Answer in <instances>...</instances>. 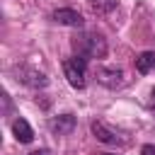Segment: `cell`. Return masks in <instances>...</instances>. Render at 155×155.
I'll return each mask as SVG.
<instances>
[{
  "label": "cell",
  "instance_id": "1",
  "mask_svg": "<svg viewBox=\"0 0 155 155\" xmlns=\"http://www.w3.org/2000/svg\"><path fill=\"white\" fill-rule=\"evenodd\" d=\"M73 48L75 56L82 58H104L107 56V39L99 31H82L78 36H73Z\"/></svg>",
  "mask_w": 155,
  "mask_h": 155
},
{
  "label": "cell",
  "instance_id": "2",
  "mask_svg": "<svg viewBox=\"0 0 155 155\" xmlns=\"http://www.w3.org/2000/svg\"><path fill=\"white\" fill-rule=\"evenodd\" d=\"M63 75H65L70 87L85 90V85H87V58H82V56L65 58L63 61Z\"/></svg>",
  "mask_w": 155,
  "mask_h": 155
},
{
  "label": "cell",
  "instance_id": "3",
  "mask_svg": "<svg viewBox=\"0 0 155 155\" xmlns=\"http://www.w3.org/2000/svg\"><path fill=\"white\" fill-rule=\"evenodd\" d=\"M90 128H92L94 138H97V140H102V143H107V145H126V143H128V138H124V133H119V131L109 128L104 121H92V124H90Z\"/></svg>",
  "mask_w": 155,
  "mask_h": 155
},
{
  "label": "cell",
  "instance_id": "4",
  "mask_svg": "<svg viewBox=\"0 0 155 155\" xmlns=\"http://www.w3.org/2000/svg\"><path fill=\"white\" fill-rule=\"evenodd\" d=\"M97 80L104 87L116 90V87L124 85V70H119V68H97Z\"/></svg>",
  "mask_w": 155,
  "mask_h": 155
},
{
  "label": "cell",
  "instance_id": "5",
  "mask_svg": "<svg viewBox=\"0 0 155 155\" xmlns=\"http://www.w3.org/2000/svg\"><path fill=\"white\" fill-rule=\"evenodd\" d=\"M53 22L58 24H65V27H82V15L78 10H70V7H61L53 12Z\"/></svg>",
  "mask_w": 155,
  "mask_h": 155
},
{
  "label": "cell",
  "instance_id": "6",
  "mask_svg": "<svg viewBox=\"0 0 155 155\" xmlns=\"http://www.w3.org/2000/svg\"><path fill=\"white\" fill-rule=\"evenodd\" d=\"M48 126H51V131H53L56 136H68V133H73V128H75V116H73V114H61V116H56Z\"/></svg>",
  "mask_w": 155,
  "mask_h": 155
},
{
  "label": "cell",
  "instance_id": "7",
  "mask_svg": "<svg viewBox=\"0 0 155 155\" xmlns=\"http://www.w3.org/2000/svg\"><path fill=\"white\" fill-rule=\"evenodd\" d=\"M12 133H15V138H17L19 143H31V140H34V131H31L29 121L22 119V116H17V119L12 121Z\"/></svg>",
  "mask_w": 155,
  "mask_h": 155
},
{
  "label": "cell",
  "instance_id": "8",
  "mask_svg": "<svg viewBox=\"0 0 155 155\" xmlns=\"http://www.w3.org/2000/svg\"><path fill=\"white\" fill-rule=\"evenodd\" d=\"M17 80H22V82L29 85V87H46V85H48V78H46L44 73H36V70H29V68H22Z\"/></svg>",
  "mask_w": 155,
  "mask_h": 155
},
{
  "label": "cell",
  "instance_id": "9",
  "mask_svg": "<svg viewBox=\"0 0 155 155\" xmlns=\"http://www.w3.org/2000/svg\"><path fill=\"white\" fill-rule=\"evenodd\" d=\"M136 70L140 75H148V73H155V51H143L136 56Z\"/></svg>",
  "mask_w": 155,
  "mask_h": 155
},
{
  "label": "cell",
  "instance_id": "10",
  "mask_svg": "<svg viewBox=\"0 0 155 155\" xmlns=\"http://www.w3.org/2000/svg\"><path fill=\"white\" fill-rule=\"evenodd\" d=\"M87 2H90L92 12H97V15H109L119 5V0H87Z\"/></svg>",
  "mask_w": 155,
  "mask_h": 155
},
{
  "label": "cell",
  "instance_id": "11",
  "mask_svg": "<svg viewBox=\"0 0 155 155\" xmlns=\"http://www.w3.org/2000/svg\"><path fill=\"white\" fill-rule=\"evenodd\" d=\"M140 155H155V145H150V143H145V145L140 148Z\"/></svg>",
  "mask_w": 155,
  "mask_h": 155
},
{
  "label": "cell",
  "instance_id": "12",
  "mask_svg": "<svg viewBox=\"0 0 155 155\" xmlns=\"http://www.w3.org/2000/svg\"><path fill=\"white\" fill-rule=\"evenodd\" d=\"M29 155H51V150H46V148H39V150H34V153H29Z\"/></svg>",
  "mask_w": 155,
  "mask_h": 155
},
{
  "label": "cell",
  "instance_id": "13",
  "mask_svg": "<svg viewBox=\"0 0 155 155\" xmlns=\"http://www.w3.org/2000/svg\"><path fill=\"white\" fill-rule=\"evenodd\" d=\"M150 97H153V99H155V87H153V90H150Z\"/></svg>",
  "mask_w": 155,
  "mask_h": 155
},
{
  "label": "cell",
  "instance_id": "14",
  "mask_svg": "<svg viewBox=\"0 0 155 155\" xmlns=\"http://www.w3.org/2000/svg\"><path fill=\"white\" fill-rule=\"evenodd\" d=\"M104 155H116V153H104Z\"/></svg>",
  "mask_w": 155,
  "mask_h": 155
}]
</instances>
